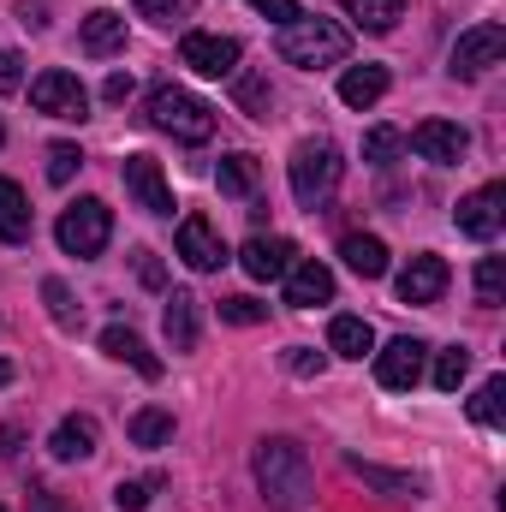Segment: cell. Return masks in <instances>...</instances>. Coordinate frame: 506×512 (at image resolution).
<instances>
[{
  "label": "cell",
  "instance_id": "cell-9",
  "mask_svg": "<svg viewBox=\"0 0 506 512\" xmlns=\"http://www.w3.org/2000/svg\"><path fill=\"white\" fill-rule=\"evenodd\" d=\"M179 60L191 72H203V78H233L239 72V42L233 36H215V30H191L179 42Z\"/></svg>",
  "mask_w": 506,
  "mask_h": 512
},
{
  "label": "cell",
  "instance_id": "cell-34",
  "mask_svg": "<svg viewBox=\"0 0 506 512\" xmlns=\"http://www.w3.org/2000/svg\"><path fill=\"white\" fill-rule=\"evenodd\" d=\"M399 143H405V137H399L393 126H376L370 137H364V161H376V167H387V161L399 155Z\"/></svg>",
  "mask_w": 506,
  "mask_h": 512
},
{
  "label": "cell",
  "instance_id": "cell-27",
  "mask_svg": "<svg viewBox=\"0 0 506 512\" xmlns=\"http://www.w3.org/2000/svg\"><path fill=\"white\" fill-rule=\"evenodd\" d=\"M215 185H221L227 197H251L256 191V155H227V161L215 167Z\"/></svg>",
  "mask_w": 506,
  "mask_h": 512
},
{
  "label": "cell",
  "instance_id": "cell-38",
  "mask_svg": "<svg viewBox=\"0 0 506 512\" xmlns=\"http://www.w3.org/2000/svg\"><path fill=\"white\" fill-rule=\"evenodd\" d=\"M286 370H292V376H322V352L292 346V352H286Z\"/></svg>",
  "mask_w": 506,
  "mask_h": 512
},
{
  "label": "cell",
  "instance_id": "cell-32",
  "mask_svg": "<svg viewBox=\"0 0 506 512\" xmlns=\"http://www.w3.org/2000/svg\"><path fill=\"white\" fill-rule=\"evenodd\" d=\"M42 298H48V316H54L60 328H78V304H72L66 280H42Z\"/></svg>",
  "mask_w": 506,
  "mask_h": 512
},
{
  "label": "cell",
  "instance_id": "cell-15",
  "mask_svg": "<svg viewBox=\"0 0 506 512\" xmlns=\"http://www.w3.org/2000/svg\"><path fill=\"white\" fill-rule=\"evenodd\" d=\"M161 328H167V346L173 352H191L197 334H203V298L197 292H167V310H161Z\"/></svg>",
  "mask_w": 506,
  "mask_h": 512
},
{
  "label": "cell",
  "instance_id": "cell-6",
  "mask_svg": "<svg viewBox=\"0 0 506 512\" xmlns=\"http://www.w3.org/2000/svg\"><path fill=\"white\" fill-rule=\"evenodd\" d=\"M30 108L48 114V120H84V114H90V90L78 84V72L48 66V72L30 84Z\"/></svg>",
  "mask_w": 506,
  "mask_h": 512
},
{
  "label": "cell",
  "instance_id": "cell-11",
  "mask_svg": "<svg viewBox=\"0 0 506 512\" xmlns=\"http://www.w3.org/2000/svg\"><path fill=\"white\" fill-rule=\"evenodd\" d=\"M126 191L149 209V215H173V185H167V173H161V161H149V155H126Z\"/></svg>",
  "mask_w": 506,
  "mask_h": 512
},
{
  "label": "cell",
  "instance_id": "cell-31",
  "mask_svg": "<svg viewBox=\"0 0 506 512\" xmlns=\"http://www.w3.org/2000/svg\"><path fill=\"white\" fill-rule=\"evenodd\" d=\"M465 376H471V352H465V346H447V352L435 358V387H441V393H459Z\"/></svg>",
  "mask_w": 506,
  "mask_h": 512
},
{
  "label": "cell",
  "instance_id": "cell-21",
  "mask_svg": "<svg viewBox=\"0 0 506 512\" xmlns=\"http://www.w3.org/2000/svg\"><path fill=\"white\" fill-rule=\"evenodd\" d=\"M328 352H340V358H370V352H376V328H370L364 316H334V322H328Z\"/></svg>",
  "mask_w": 506,
  "mask_h": 512
},
{
  "label": "cell",
  "instance_id": "cell-36",
  "mask_svg": "<svg viewBox=\"0 0 506 512\" xmlns=\"http://www.w3.org/2000/svg\"><path fill=\"white\" fill-rule=\"evenodd\" d=\"M149 495H155V477H131V483L114 489V507H120V512H143V507H149Z\"/></svg>",
  "mask_w": 506,
  "mask_h": 512
},
{
  "label": "cell",
  "instance_id": "cell-18",
  "mask_svg": "<svg viewBox=\"0 0 506 512\" xmlns=\"http://www.w3.org/2000/svg\"><path fill=\"white\" fill-rule=\"evenodd\" d=\"M334 298V274L322 268V262H292L286 268V304L292 310H316V304H328Z\"/></svg>",
  "mask_w": 506,
  "mask_h": 512
},
{
  "label": "cell",
  "instance_id": "cell-1",
  "mask_svg": "<svg viewBox=\"0 0 506 512\" xmlns=\"http://www.w3.org/2000/svg\"><path fill=\"white\" fill-rule=\"evenodd\" d=\"M256 489L268 512H310L316 501V471H310V453L292 441V435H262L251 453Z\"/></svg>",
  "mask_w": 506,
  "mask_h": 512
},
{
  "label": "cell",
  "instance_id": "cell-41",
  "mask_svg": "<svg viewBox=\"0 0 506 512\" xmlns=\"http://www.w3.org/2000/svg\"><path fill=\"white\" fill-rule=\"evenodd\" d=\"M102 96H108V102H126L131 96V72H114V78L102 84Z\"/></svg>",
  "mask_w": 506,
  "mask_h": 512
},
{
  "label": "cell",
  "instance_id": "cell-17",
  "mask_svg": "<svg viewBox=\"0 0 506 512\" xmlns=\"http://www.w3.org/2000/svg\"><path fill=\"white\" fill-rule=\"evenodd\" d=\"M239 262H245L251 280H286V268L298 262V245H292V239H262V233H256L251 245L239 251Z\"/></svg>",
  "mask_w": 506,
  "mask_h": 512
},
{
  "label": "cell",
  "instance_id": "cell-16",
  "mask_svg": "<svg viewBox=\"0 0 506 512\" xmlns=\"http://www.w3.org/2000/svg\"><path fill=\"white\" fill-rule=\"evenodd\" d=\"M96 441H102L96 417H90V411H72V417H60V429H54L48 453H54L60 465H78V459H90V453H96Z\"/></svg>",
  "mask_w": 506,
  "mask_h": 512
},
{
  "label": "cell",
  "instance_id": "cell-23",
  "mask_svg": "<svg viewBox=\"0 0 506 512\" xmlns=\"http://www.w3.org/2000/svg\"><path fill=\"white\" fill-rule=\"evenodd\" d=\"M0 239L6 245H24L30 239V197L12 179H0Z\"/></svg>",
  "mask_w": 506,
  "mask_h": 512
},
{
  "label": "cell",
  "instance_id": "cell-19",
  "mask_svg": "<svg viewBox=\"0 0 506 512\" xmlns=\"http://www.w3.org/2000/svg\"><path fill=\"white\" fill-rule=\"evenodd\" d=\"M102 352H108L114 364H131V370H137L143 382H155V376H161V358H155V352H149V346H143V340L131 334L126 322H114V328H102Z\"/></svg>",
  "mask_w": 506,
  "mask_h": 512
},
{
  "label": "cell",
  "instance_id": "cell-44",
  "mask_svg": "<svg viewBox=\"0 0 506 512\" xmlns=\"http://www.w3.org/2000/svg\"><path fill=\"white\" fill-rule=\"evenodd\" d=\"M12 382V364H6V358H0V387Z\"/></svg>",
  "mask_w": 506,
  "mask_h": 512
},
{
  "label": "cell",
  "instance_id": "cell-7",
  "mask_svg": "<svg viewBox=\"0 0 506 512\" xmlns=\"http://www.w3.org/2000/svg\"><path fill=\"white\" fill-rule=\"evenodd\" d=\"M501 54H506L501 24H471V30H459V42H453V54H447V72H453V78H477V72L501 66Z\"/></svg>",
  "mask_w": 506,
  "mask_h": 512
},
{
  "label": "cell",
  "instance_id": "cell-37",
  "mask_svg": "<svg viewBox=\"0 0 506 512\" xmlns=\"http://www.w3.org/2000/svg\"><path fill=\"white\" fill-rule=\"evenodd\" d=\"M221 316H227V322H239V328H251V322H262L268 310H262L256 298H221Z\"/></svg>",
  "mask_w": 506,
  "mask_h": 512
},
{
  "label": "cell",
  "instance_id": "cell-29",
  "mask_svg": "<svg viewBox=\"0 0 506 512\" xmlns=\"http://www.w3.org/2000/svg\"><path fill=\"white\" fill-rule=\"evenodd\" d=\"M471 417H477V423H489V429H501V423H506V376H489V382L477 387Z\"/></svg>",
  "mask_w": 506,
  "mask_h": 512
},
{
  "label": "cell",
  "instance_id": "cell-33",
  "mask_svg": "<svg viewBox=\"0 0 506 512\" xmlns=\"http://www.w3.org/2000/svg\"><path fill=\"white\" fill-rule=\"evenodd\" d=\"M78 167H84L78 143H48V179H54V185H66V179H72Z\"/></svg>",
  "mask_w": 506,
  "mask_h": 512
},
{
  "label": "cell",
  "instance_id": "cell-39",
  "mask_svg": "<svg viewBox=\"0 0 506 512\" xmlns=\"http://www.w3.org/2000/svg\"><path fill=\"white\" fill-rule=\"evenodd\" d=\"M256 12H262V18H274V24H292V18H304V6H298V0H251Z\"/></svg>",
  "mask_w": 506,
  "mask_h": 512
},
{
  "label": "cell",
  "instance_id": "cell-10",
  "mask_svg": "<svg viewBox=\"0 0 506 512\" xmlns=\"http://www.w3.org/2000/svg\"><path fill=\"white\" fill-rule=\"evenodd\" d=\"M453 221H459L465 239H483V245H489V239L501 233V221H506V185H483V191H471V197L459 203Z\"/></svg>",
  "mask_w": 506,
  "mask_h": 512
},
{
  "label": "cell",
  "instance_id": "cell-14",
  "mask_svg": "<svg viewBox=\"0 0 506 512\" xmlns=\"http://www.w3.org/2000/svg\"><path fill=\"white\" fill-rule=\"evenodd\" d=\"M411 149H417L423 161L453 167V161H465L471 137H465V126H453V120H423V126H411Z\"/></svg>",
  "mask_w": 506,
  "mask_h": 512
},
{
  "label": "cell",
  "instance_id": "cell-35",
  "mask_svg": "<svg viewBox=\"0 0 506 512\" xmlns=\"http://www.w3.org/2000/svg\"><path fill=\"white\" fill-rule=\"evenodd\" d=\"M268 78H239V108L251 114V120H268Z\"/></svg>",
  "mask_w": 506,
  "mask_h": 512
},
{
  "label": "cell",
  "instance_id": "cell-24",
  "mask_svg": "<svg viewBox=\"0 0 506 512\" xmlns=\"http://www.w3.org/2000/svg\"><path fill=\"white\" fill-rule=\"evenodd\" d=\"M126 435H131V447H167V441H173V411H161V405L131 411Z\"/></svg>",
  "mask_w": 506,
  "mask_h": 512
},
{
  "label": "cell",
  "instance_id": "cell-20",
  "mask_svg": "<svg viewBox=\"0 0 506 512\" xmlns=\"http://www.w3.org/2000/svg\"><path fill=\"white\" fill-rule=\"evenodd\" d=\"M78 36H84V54H120V48H126V18H120L114 6H96Z\"/></svg>",
  "mask_w": 506,
  "mask_h": 512
},
{
  "label": "cell",
  "instance_id": "cell-12",
  "mask_svg": "<svg viewBox=\"0 0 506 512\" xmlns=\"http://www.w3.org/2000/svg\"><path fill=\"white\" fill-rule=\"evenodd\" d=\"M179 256H185V268H197V274H215V268L227 262V245H221V233L209 227V215H185V221H179Z\"/></svg>",
  "mask_w": 506,
  "mask_h": 512
},
{
  "label": "cell",
  "instance_id": "cell-5",
  "mask_svg": "<svg viewBox=\"0 0 506 512\" xmlns=\"http://www.w3.org/2000/svg\"><path fill=\"white\" fill-rule=\"evenodd\" d=\"M54 239H60V251H66V256L90 262V256L108 251V239H114V209H108L102 197H78V203L60 215Z\"/></svg>",
  "mask_w": 506,
  "mask_h": 512
},
{
  "label": "cell",
  "instance_id": "cell-25",
  "mask_svg": "<svg viewBox=\"0 0 506 512\" xmlns=\"http://www.w3.org/2000/svg\"><path fill=\"white\" fill-rule=\"evenodd\" d=\"M340 256H346V268L364 274V280H381V274H387V245L370 239V233H352V239L340 245Z\"/></svg>",
  "mask_w": 506,
  "mask_h": 512
},
{
  "label": "cell",
  "instance_id": "cell-30",
  "mask_svg": "<svg viewBox=\"0 0 506 512\" xmlns=\"http://www.w3.org/2000/svg\"><path fill=\"white\" fill-rule=\"evenodd\" d=\"M477 304H489V310L506 304V262L501 256H483L477 262Z\"/></svg>",
  "mask_w": 506,
  "mask_h": 512
},
{
  "label": "cell",
  "instance_id": "cell-42",
  "mask_svg": "<svg viewBox=\"0 0 506 512\" xmlns=\"http://www.w3.org/2000/svg\"><path fill=\"white\" fill-rule=\"evenodd\" d=\"M137 12H149V18H173L179 0H137Z\"/></svg>",
  "mask_w": 506,
  "mask_h": 512
},
{
  "label": "cell",
  "instance_id": "cell-45",
  "mask_svg": "<svg viewBox=\"0 0 506 512\" xmlns=\"http://www.w3.org/2000/svg\"><path fill=\"white\" fill-rule=\"evenodd\" d=\"M0 143H6V131H0Z\"/></svg>",
  "mask_w": 506,
  "mask_h": 512
},
{
  "label": "cell",
  "instance_id": "cell-13",
  "mask_svg": "<svg viewBox=\"0 0 506 512\" xmlns=\"http://www.w3.org/2000/svg\"><path fill=\"white\" fill-rule=\"evenodd\" d=\"M393 292H399V304H435V298L447 292V262H441V256H411V262L399 268Z\"/></svg>",
  "mask_w": 506,
  "mask_h": 512
},
{
  "label": "cell",
  "instance_id": "cell-26",
  "mask_svg": "<svg viewBox=\"0 0 506 512\" xmlns=\"http://www.w3.org/2000/svg\"><path fill=\"white\" fill-rule=\"evenodd\" d=\"M346 471H352V477H364V483H370V489H381V495H417V489H423L417 477H405V471H381V465L358 459V453L346 459Z\"/></svg>",
  "mask_w": 506,
  "mask_h": 512
},
{
  "label": "cell",
  "instance_id": "cell-28",
  "mask_svg": "<svg viewBox=\"0 0 506 512\" xmlns=\"http://www.w3.org/2000/svg\"><path fill=\"white\" fill-rule=\"evenodd\" d=\"M346 12L364 24V30H393L405 18V0H346Z\"/></svg>",
  "mask_w": 506,
  "mask_h": 512
},
{
  "label": "cell",
  "instance_id": "cell-43",
  "mask_svg": "<svg viewBox=\"0 0 506 512\" xmlns=\"http://www.w3.org/2000/svg\"><path fill=\"white\" fill-rule=\"evenodd\" d=\"M137 274H143V286H161V262H155L149 251L137 256Z\"/></svg>",
  "mask_w": 506,
  "mask_h": 512
},
{
  "label": "cell",
  "instance_id": "cell-22",
  "mask_svg": "<svg viewBox=\"0 0 506 512\" xmlns=\"http://www.w3.org/2000/svg\"><path fill=\"white\" fill-rule=\"evenodd\" d=\"M381 96H387V66H352L340 78V102L346 108H376Z\"/></svg>",
  "mask_w": 506,
  "mask_h": 512
},
{
  "label": "cell",
  "instance_id": "cell-40",
  "mask_svg": "<svg viewBox=\"0 0 506 512\" xmlns=\"http://www.w3.org/2000/svg\"><path fill=\"white\" fill-rule=\"evenodd\" d=\"M18 66H24V60H18L12 48H0V96H12V90L24 84V72H18Z\"/></svg>",
  "mask_w": 506,
  "mask_h": 512
},
{
  "label": "cell",
  "instance_id": "cell-8",
  "mask_svg": "<svg viewBox=\"0 0 506 512\" xmlns=\"http://www.w3.org/2000/svg\"><path fill=\"white\" fill-rule=\"evenodd\" d=\"M376 358V382L381 387H393V393H411V387L423 382V364H429V346L423 340H387L381 352H370Z\"/></svg>",
  "mask_w": 506,
  "mask_h": 512
},
{
  "label": "cell",
  "instance_id": "cell-4",
  "mask_svg": "<svg viewBox=\"0 0 506 512\" xmlns=\"http://www.w3.org/2000/svg\"><path fill=\"white\" fill-rule=\"evenodd\" d=\"M149 126L167 131V137H179V143H209V137H215V108L197 102V96L179 90V84H161V90L149 96Z\"/></svg>",
  "mask_w": 506,
  "mask_h": 512
},
{
  "label": "cell",
  "instance_id": "cell-2",
  "mask_svg": "<svg viewBox=\"0 0 506 512\" xmlns=\"http://www.w3.org/2000/svg\"><path fill=\"white\" fill-rule=\"evenodd\" d=\"M346 54H352V30L334 24V18H292V24H280V60L286 66L316 72V66H340Z\"/></svg>",
  "mask_w": 506,
  "mask_h": 512
},
{
  "label": "cell",
  "instance_id": "cell-46",
  "mask_svg": "<svg viewBox=\"0 0 506 512\" xmlns=\"http://www.w3.org/2000/svg\"><path fill=\"white\" fill-rule=\"evenodd\" d=\"M0 512H6V507H0Z\"/></svg>",
  "mask_w": 506,
  "mask_h": 512
},
{
  "label": "cell",
  "instance_id": "cell-3",
  "mask_svg": "<svg viewBox=\"0 0 506 512\" xmlns=\"http://www.w3.org/2000/svg\"><path fill=\"white\" fill-rule=\"evenodd\" d=\"M340 173H346V161H340V149L328 137H310V143L292 149V197L304 209H322L340 191Z\"/></svg>",
  "mask_w": 506,
  "mask_h": 512
}]
</instances>
